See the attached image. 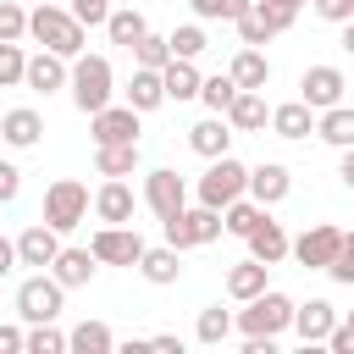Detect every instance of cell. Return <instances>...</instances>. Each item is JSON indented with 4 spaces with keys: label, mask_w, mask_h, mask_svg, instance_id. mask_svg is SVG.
<instances>
[{
    "label": "cell",
    "mask_w": 354,
    "mask_h": 354,
    "mask_svg": "<svg viewBox=\"0 0 354 354\" xmlns=\"http://www.w3.org/2000/svg\"><path fill=\"white\" fill-rule=\"evenodd\" d=\"M122 100H127V105H133L138 116L160 111V105H166V83H160V72H155V66H133V77H127Z\"/></svg>",
    "instance_id": "cell-24"
},
{
    "label": "cell",
    "mask_w": 354,
    "mask_h": 354,
    "mask_svg": "<svg viewBox=\"0 0 354 354\" xmlns=\"http://www.w3.org/2000/svg\"><path fill=\"white\" fill-rule=\"evenodd\" d=\"M88 249H94V260H100V266H138L144 238H138V227H133V221H122V227H100V232L88 238Z\"/></svg>",
    "instance_id": "cell-13"
},
{
    "label": "cell",
    "mask_w": 354,
    "mask_h": 354,
    "mask_svg": "<svg viewBox=\"0 0 354 354\" xmlns=\"http://www.w3.org/2000/svg\"><path fill=\"white\" fill-rule=\"evenodd\" d=\"M260 216H266V205H254L249 194H238V199H232V205L221 210V227H227L232 238H249V232L260 227Z\"/></svg>",
    "instance_id": "cell-35"
},
{
    "label": "cell",
    "mask_w": 354,
    "mask_h": 354,
    "mask_svg": "<svg viewBox=\"0 0 354 354\" xmlns=\"http://www.w3.org/2000/svg\"><path fill=\"white\" fill-rule=\"evenodd\" d=\"M243 243H249V254H254V260H266V266H282L293 238H288V232H282V221H271V210H266V216H260V227H254Z\"/></svg>",
    "instance_id": "cell-26"
},
{
    "label": "cell",
    "mask_w": 354,
    "mask_h": 354,
    "mask_svg": "<svg viewBox=\"0 0 354 354\" xmlns=\"http://www.w3.org/2000/svg\"><path fill=\"white\" fill-rule=\"evenodd\" d=\"M243 354H277V337H243Z\"/></svg>",
    "instance_id": "cell-51"
},
{
    "label": "cell",
    "mask_w": 354,
    "mask_h": 354,
    "mask_svg": "<svg viewBox=\"0 0 354 354\" xmlns=\"http://www.w3.org/2000/svg\"><path fill=\"white\" fill-rule=\"evenodd\" d=\"M343 88H348V77H343V66H332V61H315V66H304V77H299V100H304L310 111L343 105Z\"/></svg>",
    "instance_id": "cell-11"
},
{
    "label": "cell",
    "mask_w": 354,
    "mask_h": 354,
    "mask_svg": "<svg viewBox=\"0 0 354 354\" xmlns=\"http://www.w3.org/2000/svg\"><path fill=\"white\" fill-rule=\"evenodd\" d=\"M94 271H100L94 249H77V243H61V249H55V260H50V277H55L61 288H88V282H94Z\"/></svg>",
    "instance_id": "cell-18"
},
{
    "label": "cell",
    "mask_w": 354,
    "mask_h": 354,
    "mask_svg": "<svg viewBox=\"0 0 354 354\" xmlns=\"http://www.w3.org/2000/svg\"><path fill=\"white\" fill-rule=\"evenodd\" d=\"M22 72H28V50L0 44V88H22Z\"/></svg>",
    "instance_id": "cell-41"
},
{
    "label": "cell",
    "mask_w": 354,
    "mask_h": 354,
    "mask_svg": "<svg viewBox=\"0 0 354 354\" xmlns=\"http://www.w3.org/2000/svg\"><path fill=\"white\" fill-rule=\"evenodd\" d=\"M22 39H28V6L0 0V44H22Z\"/></svg>",
    "instance_id": "cell-39"
},
{
    "label": "cell",
    "mask_w": 354,
    "mask_h": 354,
    "mask_svg": "<svg viewBox=\"0 0 354 354\" xmlns=\"http://www.w3.org/2000/svg\"><path fill=\"white\" fill-rule=\"evenodd\" d=\"M232 138H238V133H232V122H227V116H216V111H210L205 122H194V127H188V149H194L199 160L227 155V149H232Z\"/></svg>",
    "instance_id": "cell-21"
},
{
    "label": "cell",
    "mask_w": 354,
    "mask_h": 354,
    "mask_svg": "<svg viewBox=\"0 0 354 354\" xmlns=\"http://www.w3.org/2000/svg\"><path fill=\"white\" fill-rule=\"evenodd\" d=\"M66 348H72V354H111V348H116V332H111L105 321H77V326L66 332Z\"/></svg>",
    "instance_id": "cell-33"
},
{
    "label": "cell",
    "mask_w": 354,
    "mask_h": 354,
    "mask_svg": "<svg viewBox=\"0 0 354 354\" xmlns=\"http://www.w3.org/2000/svg\"><path fill=\"white\" fill-rule=\"evenodd\" d=\"M266 288H271V266H266V260H254V254H249V260H238V266L227 271V293H232L238 304H243V299H254V293H266Z\"/></svg>",
    "instance_id": "cell-28"
},
{
    "label": "cell",
    "mask_w": 354,
    "mask_h": 354,
    "mask_svg": "<svg viewBox=\"0 0 354 354\" xmlns=\"http://www.w3.org/2000/svg\"><path fill=\"white\" fill-rule=\"evenodd\" d=\"M254 205H282L288 194H293V171L282 166V160H260V166H249V188H243Z\"/></svg>",
    "instance_id": "cell-16"
},
{
    "label": "cell",
    "mask_w": 354,
    "mask_h": 354,
    "mask_svg": "<svg viewBox=\"0 0 354 354\" xmlns=\"http://www.w3.org/2000/svg\"><path fill=\"white\" fill-rule=\"evenodd\" d=\"M266 127L293 144V138H310V133H315V111H310L304 100H282V105H271V122H266Z\"/></svg>",
    "instance_id": "cell-25"
},
{
    "label": "cell",
    "mask_w": 354,
    "mask_h": 354,
    "mask_svg": "<svg viewBox=\"0 0 354 354\" xmlns=\"http://www.w3.org/2000/svg\"><path fill=\"white\" fill-rule=\"evenodd\" d=\"M144 205L166 221V216H177L183 205H188V177L183 171H171V166H155V171H144Z\"/></svg>",
    "instance_id": "cell-12"
},
{
    "label": "cell",
    "mask_w": 354,
    "mask_h": 354,
    "mask_svg": "<svg viewBox=\"0 0 354 354\" xmlns=\"http://www.w3.org/2000/svg\"><path fill=\"white\" fill-rule=\"evenodd\" d=\"M337 28H343V39H337V44H343V50L354 55V17H348V22H337Z\"/></svg>",
    "instance_id": "cell-52"
},
{
    "label": "cell",
    "mask_w": 354,
    "mask_h": 354,
    "mask_svg": "<svg viewBox=\"0 0 354 354\" xmlns=\"http://www.w3.org/2000/svg\"><path fill=\"white\" fill-rule=\"evenodd\" d=\"M271 6H282V11H293V17L304 11V0H271Z\"/></svg>",
    "instance_id": "cell-53"
},
{
    "label": "cell",
    "mask_w": 354,
    "mask_h": 354,
    "mask_svg": "<svg viewBox=\"0 0 354 354\" xmlns=\"http://www.w3.org/2000/svg\"><path fill=\"white\" fill-rule=\"evenodd\" d=\"M144 11L127 0V6H111V17H105V33H111V44H122V50H133L138 39H144Z\"/></svg>",
    "instance_id": "cell-30"
},
{
    "label": "cell",
    "mask_w": 354,
    "mask_h": 354,
    "mask_svg": "<svg viewBox=\"0 0 354 354\" xmlns=\"http://www.w3.org/2000/svg\"><path fill=\"white\" fill-rule=\"evenodd\" d=\"M166 44H171V55L177 61H199L205 50H210V39H205V22L194 17V22H183V28H171L166 33Z\"/></svg>",
    "instance_id": "cell-34"
},
{
    "label": "cell",
    "mask_w": 354,
    "mask_h": 354,
    "mask_svg": "<svg viewBox=\"0 0 354 354\" xmlns=\"http://www.w3.org/2000/svg\"><path fill=\"white\" fill-rule=\"evenodd\" d=\"M55 249H61V232H55L50 221H33V227H22V232H17V266H33V271H50V260H55Z\"/></svg>",
    "instance_id": "cell-17"
},
{
    "label": "cell",
    "mask_w": 354,
    "mask_h": 354,
    "mask_svg": "<svg viewBox=\"0 0 354 354\" xmlns=\"http://www.w3.org/2000/svg\"><path fill=\"white\" fill-rule=\"evenodd\" d=\"M133 61H138V66H155V72H160V66L171 61V44H166V33H149V28H144V39L133 44Z\"/></svg>",
    "instance_id": "cell-40"
},
{
    "label": "cell",
    "mask_w": 354,
    "mask_h": 354,
    "mask_svg": "<svg viewBox=\"0 0 354 354\" xmlns=\"http://www.w3.org/2000/svg\"><path fill=\"white\" fill-rule=\"evenodd\" d=\"M194 337H199L205 348L227 343V337H232V310H221V304H205V310H199V321H194Z\"/></svg>",
    "instance_id": "cell-36"
},
{
    "label": "cell",
    "mask_w": 354,
    "mask_h": 354,
    "mask_svg": "<svg viewBox=\"0 0 354 354\" xmlns=\"http://www.w3.org/2000/svg\"><path fill=\"white\" fill-rule=\"evenodd\" d=\"M149 348H160V354H183V337H177V332H155Z\"/></svg>",
    "instance_id": "cell-49"
},
{
    "label": "cell",
    "mask_w": 354,
    "mask_h": 354,
    "mask_svg": "<svg viewBox=\"0 0 354 354\" xmlns=\"http://www.w3.org/2000/svg\"><path fill=\"white\" fill-rule=\"evenodd\" d=\"M144 116L127 105V100H111V105H100L94 116H88V133H94V144H138V127Z\"/></svg>",
    "instance_id": "cell-10"
},
{
    "label": "cell",
    "mask_w": 354,
    "mask_h": 354,
    "mask_svg": "<svg viewBox=\"0 0 354 354\" xmlns=\"http://www.w3.org/2000/svg\"><path fill=\"white\" fill-rule=\"evenodd\" d=\"M232 94H238L232 72H216V77H205V83H199V100H205V111H216V116L232 105Z\"/></svg>",
    "instance_id": "cell-37"
},
{
    "label": "cell",
    "mask_w": 354,
    "mask_h": 354,
    "mask_svg": "<svg viewBox=\"0 0 354 354\" xmlns=\"http://www.w3.org/2000/svg\"><path fill=\"white\" fill-rule=\"evenodd\" d=\"M326 277H332V282H343V288H354V232H343V243H337V254H332Z\"/></svg>",
    "instance_id": "cell-43"
},
{
    "label": "cell",
    "mask_w": 354,
    "mask_h": 354,
    "mask_svg": "<svg viewBox=\"0 0 354 354\" xmlns=\"http://www.w3.org/2000/svg\"><path fill=\"white\" fill-rule=\"evenodd\" d=\"M138 144H94V171L100 177H133L138 171Z\"/></svg>",
    "instance_id": "cell-32"
},
{
    "label": "cell",
    "mask_w": 354,
    "mask_h": 354,
    "mask_svg": "<svg viewBox=\"0 0 354 354\" xmlns=\"http://www.w3.org/2000/svg\"><path fill=\"white\" fill-rule=\"evenodd\" d=\"M315 17H326V22H348V17H354V0H315Z\"/></svg>",
    "instance_id": "cell-46"
},
{
    "label": "cell",
    "mask_w": 354,
    "mask_h": 354,
    "mask_svg": "<svg viewBox=\"0 0 354 354\" xmlns=\"http://www.w3.org/2000/svg\"><path fill=\"white\" fill-rule=\"evenodd\" d=\"M160 83H166V100L183 105V100H199V83H205V77H199L194 61H177V55H171V61L160 66Z\"/></svg>",
    "instance_id": "cell-31"
},
{
    "label": "cell",
    "mask_w": 354,
    "mask_h": 354,
    "mask_svg": "<svg viewBox=\"0 0 354 354\" xmlns=\"http://www.w3.org/2000/svg\"><path fill=\"white\" fill-rule=\"evenodd\" d=\"M337 326V304L332 299H304V304H293V337L304 343V348H315V343H326V332Z\"/></svg>",
    "instance_id": "cell-15"
},
{
    "label": "cell",
    "mask_w": 354,
    "mask_h": 354,
    "mask_svg": "<svg viewBox=\"0 0 354 354\" xmlns=\"http://www.w3.org/2000/svg\"><path fill=\"white\" fill-rule=\"evenodd\" d=\"M326 348H332V354H354V310L326 332Z\"/></svg>",
    "instance_id": "cell-44"
},
{
    "label": "cell",
    "mask_w": 354,
    "mask_h": 354,
    "mask_svg": "<svg viewBox=\"0 0 354 354\" xmlns=\"http://www.w3.org/2000/svg\"><path fill=\"white\" fill-rule=\"evenodd\" d=\"M0 354H28V332L22 326H0Z\"/></svg>",
    "instance_id": "cell-47"
},
{
    "label": "cell",
    "mask_w": 354,
    "mask_h": 354,
    "mask_svg": "<svg viewBox=\"0 0 354 354\" xmlns=\"http://www.w3.org/2000/svg\"><path fill=\"white\" fill-rule=\"evenodd\" d=\"M337 183L354 194V144H348V149H343V160H337Z\"/></svg>",
    "instance_id": "cell-50"
},
{
    "label": "cell",
    "mask_w": 354,
    "mask_h": 354,
    "mask_svg": "<svg viewBox=\"0 0 354 354\" xmlns=\"http://www.w3.org/2000/svg\"><path fill=\"white\" fill-rule=\"evenodd\" d=\"M293 22H299L293 11H282V6H271V0H249V6H243V17H238L232 28H238V39H243V44H260V50H266V44H271L277 33H288Z\"/></svg>",
    "instance_id": "cell-8"
},
{
    "label": "cell",
    "mask_w": 354,
    "mask_h": 354,
    "mask_svg": "<svg viewBox=\"0 0 354 354\" xmlns=\"http://www.w3.org/2000/svg\"><path fill=\"white\" fill-rule=\"evenodd\" d=\"M221 116L232 122V133H266V122H271L266 88H238V94H232V105H227Z\"/></svg>",
    "instance_id": "cell-20"
},
{
    "label": "cell",
    "mask_w": 354,
    "mask_h": 354,
    "mask_svg": "<svg viewBox=\"0 0 354 354\" xmlns=\"http://www.w3.org/2000/svg\"><path fill=\"white\" fill-rule=\"evenodd\" d=\"M22 194V171H17V160H0V205H11Z\"/></svg>",
    "instance_id": "cell-45"
},
{
    "label": "cell",
    "mask_w": 354,
    "mask_h": 354,
    "mask_svg": "<svg viewBox=\"0 0 354 354\" xmlns=\"http://www.w3.org/2000/svg\"><path fill=\"white\" fill-rule=\"evenodd\" d=\"M188 6H194L199 22H238L249 0H188Z\"/></svg>",
    "instance_id": "cell-42"
},
{
    "label": "cell",
    "mask_w": 354,
    "mask_h": 354,
    "mask_svg": "<svg viewBox=\"0 0 354 354\" xmlns=\"http://www.w3.org/2000/svg\"><path fill=\"white\" fill-rule=\"evenodd\" d=\"M66 72H72V61H66V55H55V50H39V55H28L22 88H33V94H55V88H66Z\"/></svg>",
    "instance_id": "cell-19"
},
{
    "label": "cell",
    "mask_w": 354,
    "mask_h": 354,
    "mask_svg": "<svg viewBox=\"0 0 354 354\" xmlns=\"http://www.w3.org/2000/svg\"><path fill=\"white\" fill-rule=\"evenodd\" d=\"M232 326H238L243 337H282V332L293 326V299H288L282 288H266V293L243 299V310L232 315Z\"/></svg>",
    "instance_id": "cell-3"
},
{
    "label": "cell",
    "mask_w": 354,
    "mask_h": 354,
    "mask_svg": "<svg viewBox=\"0 0 354 354\" xmlns=\"http://www.w3.org/2000/svg\"><path fill=\"white\" fill-rule=\"evenodd\" d=\"M39 138H44V116H39L33 105H17V111L0 116V144H6V149H33Z\"/></svg>",
    "instance_id": "cell-22"
},
{
    "label": "cell",
    "mask_w": 354,
    "mask_h": 354,
    "mask_svg": "<svg viewBox=\"0 0 354 354\" xmlns=\"http://www.w3.org/2000/svg\"><path fill=\"white\" fill-rule=\"evenodd\" d=\"M337 243H343V227H337V221H315V227H304V232L288 243V254H293L304 271H326L332 254H337Z\"/></svg>",
    "instance_id": "cell-9"
},
{
    "label": "cell",
    "mask_w": 354,
    "mask_h": 354,
    "mask_svg": "<svg viewBox=\"0 0 354 354\" xmlns=\"http://www.w3.org/2000/svg\"><path fill=\"white\" fill-rule=\"evenodd\" d=\"M105 227H122V221H133V210H138V194H133V183L127 177H105L100 188H94V205H88Z\"/></svg>",
    "instance_id": "cell-14"
},
{
    "label": "cell",
    "mask_w": 354,
    "mask_h": 354,
    "mask_svg": "<svg viewBox=\"0 0 354 354\" xmlns=\"http://www.w3.org/2000/svg\"><path fill=\"white\" fill-rule=\"evenodd\" d=\"M28 39H39L44 50H55V55H83L88 50V28L66 11V6H55V0H39L33 11H28Z\"/></svg>",
    "instance_id": "cell-1"
},
{
    "label": "cell",
    "mask_w": 354,
    "mask_h": 354,
    "mask_svg": "<svg viewBox=\"0 0 354 354\" xmlns=\"http://www.w3.org/2000/svg\"><path fill=\"white\" fill-rule=\"evenodd\" d=\"M61 304H66V288H61L50 271H33V277L17 282V315H22L28 326H33V321H55Z\"/></svg>",
    "instance_id": "cell-7"
},
{
    "label": "cell",
    "mask_w": 354,
    "mask_h": 354,
    "mask_svg": "<svg viewBox=\"0 0 354 354\" xmlns=\"http://www.w3.org/2000/svg\"><path fill=\"white\" fill-rule=\"evenodd\" d=\"M160 232H166L171 249H205V243H216L227 227H221V210H210V205H183L177 216L160 221Z\"/></svg>",
    "instance_id": "cell-6"
},
{
    "label": "cell",
    "mask_w": 354,
    "mask_h": 354,
    "mask_svg": "<svg viewBox=\"0 0 354 354\" xmlns=\"http://www.w3.org/2000/svg\"><path fill=\"white\" fill-rule=\"evenodd\" d=\"M66 94H72V105L83 111V116H94L100 105H111L116 100V72H111V61L105 55H72V72H66Z\"/></svg>",
    "instance_id": "cell-2"
},
{
    "label": "cell",
    "mask_w": 354,
    "mask_h": 354,
    "mask_svg": "<svg viewBox=\"0 0 354 354\" xmlns=\"http://www.w3.org/2000/svg\"><path fill=\"white\" fill-rule=\"evenodd\" d=\"M88 205H94L88 183H77V177H55V183L44 188V210H39V221H50V227L66 238V232H77V227L88 221Z\"/></svg>",
    "instance_id": "cell-5"
},
{
    "label": "cell",
    "mask_w": 354,
    "mask_h": 354,
    "mask_svg": "<svg viewBox=\"0 0 354 354\" xmlns=\"http://www.w3.org/2000/svg\"><path fill=\"white\" fill-rule=\"evenodd\" d=\"M138 277L149 282V288H171L177 277H183V249H171V243H144V254H138Z\"/></svg>",
    "instance_id": "cell-23"
},
{
    "label": "cell",
    "mask_w": 354,
    "mask_h": 354,
    "mask_svg": "<svg viewBox=\"0 0 354 354\" xmlns=\"http://www.w3.org/2000/svg\"><path fill=\"white\" fill-rule=\"evenodd\" d=\"M243 188H249V166L227 149V155L205 160V171H199V183H194V199H199V205H210V210H227Z\"/></svg>",
    "instance_id": "cell-4"
},
{
    "label": "cell",
    "mask_w": 354,
    "mask_h": 354,
    "mask_svg": "<svg viewBox=\"0 0 354 354\" xmlns=\"http://www.w3.org/2000/svg\"><path fill=\"white\" fill-rule=\"evenodd\" d=\"M315 138L332 144V149H348V144H354V111H348V105H326V111H315Z\"/></svg>",
    "instance_id": "cell-29"
},
{
    "label": "cell",
    "mask_w": 354,
    "mask_h": 354,
    "mask_svg": "<svg viewBox=\"0 0 354 354\" xmlns=\"http://www.w3.org/2000/svg\"><path fill=\"white\" fill-rule=\"evenodd\" d=\"M227 72H232L238 88H266V83H271V61H266L260 44H238V55H232Z\"/></svg>",
    "instance_id": "cell-27"
},
{
    "label": "cell",
    "mask_w": 354,
    "mask_h": 354,
    "mask_svg": "<svg viewBox=\"0 0 354 354\" xmlns=\"http://www.w3.org/2000/svg\"><path fill=\"white\" fill-rule=\"evenodd\" d=\"M28 354H66V332L55 321H33L28 326Z\"/></svg>",
    "instance_id": "cell-38"
},
{
    "label": "cell",
    "mask_w": 354,
    "mask_h": 354,
    "mask_svg": "<svg viewBox=\"0 0 354 354\" xmlns=\"http://www.w3.org/2000/svg\"><path fill=\"white\" fill-rule=\"evenodd\" d=\"M17 271V238H0V282Z\"/></svg>",
    "instance_id": "cell-48"
}]
</instances>
